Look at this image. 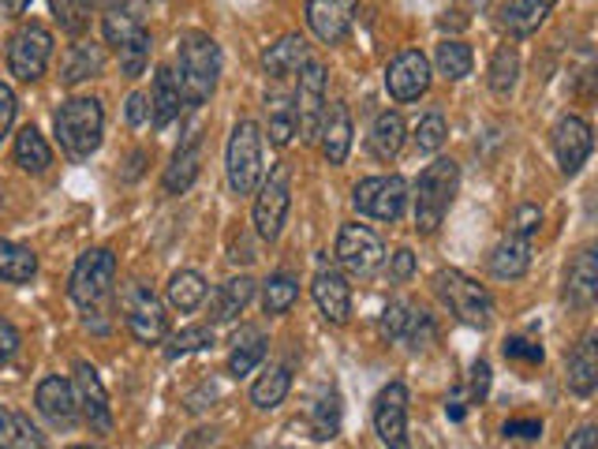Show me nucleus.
I'll list each match as a JSON object with an SVG mask.
<instances>
[{
	"label": "nucleus",
	"mask_w": 598,
	"mask_h": 449,
	"mask_svg": "<svg viewBox=\"0 0 598 449\" xmlns=\"http://www.w3.org/2000/svg\"><path fill=\"white\" fill-rule=\"evenodd\" d=\"M172 76H177L180 83L183 106H202V101L213 94V87H218L221 46L213 42L210 34H202V30L183 34L177 49V71H172Z\"/></svg>",
	"instance_id": "f257e3e1"
},
{
	"label": "nucleus",
	"mask_w": 598,
	"mask_h": 449,
	"mask_svg": "<svg viewBox=\"0 0 598 449\" xmlns=\"http://www.w3.org/2000/svg\"><path fill=\"white\" fill-rule=\"evenodd\" d=\"M460 188V166L452 158H435L416 183V229L419 232H438L446 213L457 199Z\"/></svg>",
	"instance_id": "f03ea898"
},
{
	"label": "nucleus",
	"mask_w": 598,
	"mask_h": 449,
	"mask_svg": "<svg viewBox=\"0 0 598 449\" xmlns=\"http://www.w3.org/2000/svg\"><path fill=\"white\" fill-rule=\"evenodd\" d=\"M53 128L60 147L71 158H90L101 147V131H106V109L98 98H68L64 106L53 112Z\"/></svg>",
	"instance_id": "7ed1b4c3"
},
{
	"label": "nucleus",
	"mask_w": 598,
	"mask_h": 449,
	"mask_svg": "<svg viewBox=\"0 0 598 449\" xmlns=\"http://www.w3.org/2000/svg\"><path fill=\"white\" fill-rule=\"evenodd\" d=\"M112 285H117V255L109 248H94L79 255L76 270H71V281H68V296L76 308L90 315L109 300Z\"/></svg>",
	"instance_id": "20e7f679"
},
{
	"label": "nucleus",
	"mask_w": 598,
	"mask_h": 449,
	"mask_svg": "<svg viewBox=\"0 0 598 449\" xmlns=\"http://www.w3.org/2000/svg\"><path fill=\"white\" fill-rule=\"evenodd\" d=\"M435 292L441 296V303L457 315L464 326H479L487 330L494 319V300L490 292L482 289L479 281H471L468 273L460 270H438L435 273Z\"/></svg>",
	"instance_id": "39448f33"
},
{
	"label": "nucleus",
	"mask_w": 598,
	"mask_h": 449,
	"mask_svg": "<svg viewBox=\"0 0 598 449\" xmlns=\"http://www.w3.org/2000/svg\"><path fill=\"white\" fill-rule=\"evenodd\" d=\"M225 169H229L232 196H251V191L259 188V180H262V131L255 120H240V124L232 128Z\"/></svg>",
	"instance_id": "423d86ee"
},
{
	"label": "nucleus",
	"mask_w": 598,
	"mask_h": 449,
	"mask_svg": "<svg viewBox=\"0 0 598 449\" xmlns=\"http://www.w3.org/2000/svg\"><path fill=\"white\" fill-rule=\"evenodd\" d=\"M120 308H123V322H128V330L139 345H158L169 337V315H165L161 300L150 289L128 285L120 296Z\"/></svg>",
	"instance_id": "0eeeda50"
},
{
	"label": "nucleus",
	"mask_w": 598,
	"mask_h": 449,
	"mask_svg": "<svg viewBox=\"0 0 598 449\" xmlns=\"http://www.w3.org/2000/svg\"><path fill=\"white\" fill-rule=\"evenodd\" d=\"M49 57H53V34L41 23H23L8 42V68L23 83H34V79L46 76Z\"/></svg>",
	"instance_id": "6e6552de"
},
{
	"label": "nucleus",
	"mask_w": 598,
	"mask_h": 449,
	"mask_svg": "<svg viewBox=\"0 0 598 449\" xmlns=\"http://www.w3.org/2000/svg\"><path fill=\"white\" fill-rule=\"evenodd\" d=\"M292 112H296V136L303 142L318 139L326 117V68L318 60H307L299 71V90L292 94Z\"/></svg>",
	"instance_id": "1a4fd4ad"
},
{
	"label": "nucleus",
	"mask_w": 598,
	"mask_h": 449,
	"mask_svg": "<svg viewBox=\"0 0 598 449\" xmlns=\"http://www.w3.org/2000/svg\"><path fill=\"white\" fill-rule=\"evenodd\" d=\"M405 202H408V183L397 172L393 177H367L352 191V207L375 221H397L405 213Z\"/></svg>",
	"instance_id": "9d476101"
},
{
	"label": "nucleus",
	"mask_w": 598,
	"mask_h": 449,
	"mask_svg": "<svg viewBox=\"0 0 598 449\" xmlns=\"http://www.w3.org/2000/svg\"><path fill=\"white\" fill-rule=\"evenodd\" d=\"M259 199H255V225H259V237L262 240H277L285 229L288 207H292V188H288V169L273 166L270 177L259 180Z\"/></svg>",
	"instance_id": "9b49d317"
},
{
	"label": "nucleus",
	"mask_w": 598,
	"mask_h": 449,
	"mask_svg": "<svg viewBox=\"0 0 598 449\" xmlns=\"http://www.w3.org/2000/svg\"><path fill=\"white\" fill-rule=\"evenodd\" d=\"M386 259V243L378 240L375 229L367 225H340L337 232V262L345 267L348 273H370L381 267Z\"/></svg>",
	"instance_id": "f8f14e48"
},
{
	"label": "nucleus",
	"mask_w": 598,
	"mask_h": 449,
	"mask_svg": "<svg viewBox=\"0 0 598 449\" xmlns=\"http://www.w3.org/2000/svg\"><path fill=\"white\" fill-rule=\"evenodd\" d=\"M375 431L389 449H411L408 442V390L405 382H389L375 401Z\"/></svg>",
	"instance_id": "ddd939ff"
},
{
	"label": "nucleus",
	"mask_w": 598,
	"mask_h": 449,
	"mask_svg": "<svg viewBox=\"0 0 598 449\" xmlns=\"http://www.w3.org/2000/svg\"><path fill=\"white\" fill-rule=\"evenodd\" d=\"M356 12H359V0H307V27L315 30L318 42L337 46L352 30Z\"/></svg>",
	"instance_id": "4468645a"
},
{
	"label": "nucleus",
	"mask_w": 598,
	"mask_h": 449,
	"mask_svg": "<svg viewBox=\"0 0 598 449\" xmlns=\"http://www.w3.org/2000/svg\"><path fill=\"white\" fill-rule=\"evenodd\" d=\"M386 90L397 101H416L430 90V60L419 49H405L393 57V64L386 68Z\"/></svg>",
	"instance_id": "2eb2a0df"
},
{
	"label": "nucleus",
	"mask_w": 598,
	"mask_h": 449,
	"mask_svg": "<svg viewBox=\"0 0 598 449\" xmlns=\"http://www.w3.org/2000/svg\"><path fill=\"white\" fill-rule=\"evenodd\" d=\"M71 390H76V405L82 408L87 423L94 427V431L109 435L112 431V405H109L106 386H101V375L87 360L76 363V386H71Z\"/></svg>",
	"instance_id": "dca6fc26"
},
{
	"label": "nucleus",
	"mask_w": 598,
	"mask_h": 449,
	"mask_svg": "<svg viewBox=\"0 0 598 449\" xmlns=\"http://www.w3.org/2000/svg\"><path fill=\"white\" fill-rule=\"evenodd\" d=\"M591 128L580 117H561L558 128H554V150H558V166L565 177H576L584 169V161L591 158Z\"/></svg>",
	"instance_id": "f3484780"
},
{
	"label": "nucleus",
	"mask_w": 598,
	"mask_h": 449,
	"mask_svg": "<svg viewBox=\"0 0 598 449\" xmlns=\"http://www.w3.org/2000/svg\"><path fill=\"white\" fill-rule=\"evenodd\" d=\"M311 296L318 303V311L326 315L333 326H345L348 315H352V285L345 281V273L333 267H322L311 281Z\"/></svg>",
	"instance_id": "a211bd4d"
},
{
	"label": "nucleus",
	"mask_w": 598,
	"mask_h": 449,
	"mask_svg": "<svg viewBox=\"0 0 598 449\" xmlns=\"http://www.w3.org/2000/svg\"><path fill=\"white\" fill-rule=\"evenodd\" d=\"M199 169H202V136H199V128H191L188 139H183L177 147V154H172L169 169H165L161 188L169 191V196H183V191L199 180Z\"/></svg>",
	"instance_id": "6ab92c4d"
},
{
	"label": "nucleus",
	"mask_w": 598,
	"mask_h": 449,
	"mask_svg": "<svg viewBox=\"0 0 598 449\" xmlns=\"http://www.w3.org/2000/svg\"><path fill=\"white\" fill-rule=\"evenodd\" d=\"M318 136H322V154H326L329 166H345L348 150H352V112H348L345 101L326 106V117H322Z\"/></svg>",
	"instance_id": "aec40b11"
},
{
	"label": "nucleus",
	"mask_w": 598,
	"mask_h": 449,
	"mask_svg": "<svg viewBox=\"0 0 598 449\" xmlns=\"http://www.w3.org/2000/svg\"><path fill=\"white\" fill-rule=\"evenodd\" d=\"M34 405H38V412L46 416V420H53L57 427L76 423V412H79L76 390H71V382H68V379H60V375H49V379H41V382H38Z\"/></svg>",
	"instance_id": "412c9836"
},
{
	"label": "nucleus",
	"mask_w": 598,
	"mask_h": 449,
	"mask_svg": "<svg viewBox=\"0 0 598 449\" xmlns=\"http://www.w3.org/2000/svg\"><path fill=\"white\" fill-rule=\"evenodd\" d=\"M311 60V49H307L303 34H285L281 42H273L262 53V68L270 79H292L303 71V64Z\"/></svg>",
	"instance_id": "4be33fe9"
},
{
	"label": "nucleus",
	"mask_w": 598,
	"mask_h": 449,
	"mask_svg": "<svg viewBox=\"0 0 598 449\" xmlns=\"http://www.w3.org/2000/svg\"><path fill=\"white\" fill-rule=\"evenodd\" d=\"M528 267H531V240H524V237H512L509 232V237L490 251V273L501 281L524 278Z\"/></svg>",
	"instance_id": "5701e85b"
},
{
	"label": "nucleus",
	"mask_w": 598,
	"mask_h": 449,
	"mask_svg": "<svg viewBox=\"0 0 598 449\" xmlns=\"http://www.w3.org/2000/svg\"><path fill=\"white\" fill-rule=\"evenodd\" d=\"M183 109V94H180V83L169 68H158L153 76V94H150V120L153 128H169L172 120L180 117Z\"/></svg>",
	"instance_id": "b1692460"
},
{
	"label": "nucleus",
	"mask_w": 598,
	"mask_h": 449,
	"mask_svg": "<svg viewBox=\"0 0 598 449\" xmlns=\"http://www.w3.org/2000/svg\"><path fill=\"white\" fill-rule=\"evenodd\" d=\"M569 390L576 397H591L595 386H598V345H595V333H587L576 352L569 356Z\"/></svg>",
	"instance_id": "393cba45"
},
{
	"label": "nucleus",
	"mask_w": 598,
	"mask_h": 449,
	"mask_svg": "<svg viewBox=\"0 0 598 449\" xmlns=\"http://www.w3.org/2000/svg\"><path fill=\"white\" fill-rule=\"evenodd\" d=\"M266 360V337L259 326H240L232 337V356H229V375L232 379H243L255 367Z\"/></svg>",
	"instance_id": "a878e982"
},
{
	"label": "nucleus",
	"mask_w": 598,
	"mask_h": 449,
	"mask_svg": "<svg viewBox=\"0 0 598 449\" xmlns=\"http://www.w3.org/2000/svg\"><path fill=\"white\" fill-rule=\"evenodd\" d=\"M255 300V278H229L221 285L218 292H213V308H210V322H232L236 315H243L247 303Z\"/></svg>",
	"instance_id": "bb28decb"
},
{
	"label": "nucleus",
	"mask_w": 598,
	"mask_h": 449,
	"mask_svg": "<svg viewBox=\"0 0 598 449\" xmlns=\"http://www.w3.org/2000/svg\"><path fill=\"white\" fill-rule=\"evenodd\" d=\"M565 296H569L572 308H591V303H595V296H598V259H595L591 248L576 255V262L569 267V289H565Z\"/></svg>",
	"instance_id": "cd10ccee"
},
{
	"label": "nucleus",
	"mask_w": 598,
	"mask_h": 449,
	"mask_svg": "<svg viewBox=\"0 0 598 449\" xmlns=\"http://www.w3.org/2000/svg\"><path fill=\"white\" fill-rule=\"evenodd\" d=\"M558 0H512L501 12V27L509 30L512 38H528L542 27V19L554 12Z\"/></svg>",
	"instance_id": "c85d7f7f"
},
{
	"label": "nucleus",
	"mask_w": 598,
	"mask_h": 449,
	"mask_svg": "<svg viewBox=\"0 0 598 449\" xmlns=\"http://www.w3.org/2000/svg\"><path fill=\"white\" fill-rule=\"evenodd\" d=\"M0 449H46V438L30 423V416L0 405Z\"/></svg>",
	"instance_id": "c756f323"
},
{
	"label": "nucleus",
	"mask_w": 598,
	"mask_h": 449,
	"mask_svg": "<svg viewBox=\"0 0 598 449\" xmlns=\"http://www.w3.org/2000/svg\"><path fill=\"white\" fill-rule=\"evenodd\" d=\"M101 30H106V42L112 49H123L128 42H136L139 34H147L142 16L131 4H109L106 16H101Z\"/></svg>",
	"instance_id": "7c9ffc66"
},
{
	"label": "nucleus",
	"mask_w": 598,
	"mask_h": 449,
	"mask_svg": "<svg viewBox=\"0 0 598 449\" xmlns=\"http://www.w3.org/2000/svg\"><path fill=\"white\" fill-rule=\"evenodd\" d=\"M101 68H106V49H101L98 42H79V46H71V53H68V60H64L60 83L76 87V83H82V79L101 76Z\"/></svg>",
	"instance_id": "2f4dec72"
},
{
	"label": "nucleus",
	"mask_w": 598,
	"mask_h": 449,
	"mask_svg": "<svg viewBox=\"0 0 598 449\" xmlns=\"http://www.w3.org/2000/svg\"><path fill=\"white\" fill-rule=\"evenodd\" d=\"M169 308H177L180 315H191L199 311L206 303V296H210V289H206V278L195 270H177L169 278Z\"/></svg>",
	"instance_id": "473e14b6"
},
{
	"label": "nucleus",
	"mask_w": 598,
	"mask_h": 449,
	"mask_svg": "<svg viewBox=\"0 0 598 449\" xmlns=\"http://www.w3.org/2000/svg\"><path fill=\"white\" fill-rule=\"evenodd\" d=\"M400 147H405V120H400V112H378L375 128H370V154L378 161H393Z\"/></svg>",
	"instance_id": "72a5a7b5"
},
{
	"label": "nucleus",
	"mask_w": 598,
	"mask_h": 449,
	"mask_svg": "<svg viewBox=\"0 0 598 449\" xmlns=\"http://www.w3.org/2000/svg\"><path fill=\"white\" fill-rule=\"evenodd\" d=\"M16 161H19V169H27V172H46L53 166V150H49V142L38 128L27 124L16 136Z\"/></svg>",
	"instance_id": "f704fd0d"
},
{
	"label": "nucleus",
	"mask_w": 598,
	"mask_h": 449,
	"mask_svg": "<svg viewBox=\"0 0 598 449\" xmlns=\"http://www.w3.org/2000/svg\"><path fill=\"white\" fill-rule=\"evenodd\" d=\"M38 273V255L23 243L0 240V281H30Z\"/></svg>",
	"instance_id": "c9c22d12"
},
{
	"label": "nucleus",
	"mask_w": 598,
	"mask_h": 449,
	"mask_svg": "<svg viewBox=\"0 0 598 449\" xmlns=\"http://www.w3.org/2000/svg\"><path fill=\"white\" fill-rule=\"evenodd\" d=\"M517 79H520V53L517 46H498V53L490 60V76L487 83L498 98H509L517 90Z\"/></svg>",
	"instance_id": "e433bc0d"
},
{
	"label": "nucleus",
	"mask_w": 598,
	"mask_h": 449,
	"mask_svg": "<svg viewBox=\"0 0 598 449\" xmlns=\"http://www.w3.org/2000/svg\"><path fill=\"white\" fill-rule=\"evenodd\" d=\"M288 386H292V375L288 367H270L259 382L251 386V401L255 408H277L288 397Z\"/></svg>",
	"instance_id": "4c0bfd02"
},
{
	"label": "nucleus",
	"mask_w": 598,
	"mask_h": 449,
	"mask_svg": "<svg viewBox=\"0 0 598 449\" xmlns=\"http://www.w3.org/2000/svg\"><path fill=\"white\" fill-rule=\"evenodd\" d=\"M471 64H476V57H471V49L457 42V38H449V42L438 46V71L446 79H464L471 76Z\"/></svg>",
	"instance_id": "58836bf2"
},
{
	"label": "nucleus",
	"mask_w": 598,
	"mask_h": 449,
	"mask_svg": "<svg viewBox=\"0 0 598 449\" xmlns=\"http://www.w3.org/2000/svg\"><path fill=\"white\" fill-rule=\"evenodd\" d=\"M299 300V285L292 278H285V273H277L262 285V308L266 315H285L292 303Z\"/></svg>",
	"instance_id": "ea45409f"
},
{
	"label": "nucleus",
	"mask_w": 598,
	"mask_h": 449,
	"mask_svg": "<svg viewBox=\"0 0 598 449\" xmlns=\"http://www.w3.org/2000/svg\"><path fill=\"white\" fill-rule=\"evenodd\" d=\"M296 136V112H292V98L273 94L270 98V139L273 147H288Z\"/></svg>",
	"instance_id": "a19ab883"
},
{
	"label": "nucleus",
	"mask_w": 598,
	"mask_h": 449,
	"mask_svg": "<svg viewBox=\"0 0 598 449\" xmlns=\"http://www.w3.org/2000/svg\"><path fill=\"white\" fill-rule=\"evenodd\" d=\"M210 345H213V326H188V330L169 337V349H165V352H169V360H177V356L210 349Z\"/></svg>",
	"instance_id": "79ce46f5"
},
{
	"label": "nucleus",
	"mask_w": 598,
	"mask_h": 449,
	"mask_svg": "<svg viewBox=\"0 0 598 449\" xmlns=\"http://www.w3.org/2000/svg\"><path fill=\"white\" fill-rule=\"evenodd\" d=\"M311 427H315L318 442H326V438H337V431H340V397L337 393H326L322 401L315 405Z\"/></svg>",
	"instance_id": "37998d69"
},
{
	"label": "nucleus",
	"mask_w": 598,
	"mask_h": 449,
	"mask_svg": "<svg viewBox=\"0 0 598 449\" xmlns=\"http://www.w3.org/2000/svg\"><path fill=\"white\" fill-rule=\"evenodd\" d=\"M90 8H94V0H53V12L68 34H82L90 27Z\"/></svg>",
	"instance_id": "c03bdc74"
},
{
	"label": "nucleus",
	"mask_w": 598,
	"mask_h": 449,
	"mask_svg": "<svg viewBox=\"0 0 598 449\" xmlns=\"http://www.w3.org/2000/svg\"><path fill=\"white\" fill-rule=\"evenodd\" d=\"M446 136H449L446 117H441V112H427V117L419 120V128H416V147L422 150V154H435V150H441Z\"/></svg>",
	"instance_id": "a18cd8bd"
},
{
	"label": "nucleus",
	"mask_w": 598,
	"mask_h": 449,
	"mask_svg": "<svg viewBox=\"0 0 598 449\" xmlns=\"http://www.w3.org/2000/svg\"><path fill=\"white\" fill-rule=\"evenodd\" d=\"M411 303H405V300H393L389 303L386 311H381V322H378V330H381V337L386 341H405V330H408V322H411Z\"/></svg>",
	"instance_id": "49530a36"
},
{
	"label": "nucleus",
	"mask_w": 598,
	"mask_h": 449,
	"mask_svg": "<svg viewBox=\"0 0 598 449\" xmlns=\"http://www.w3.org/2000/svg\"><path fill=\"white\" fill-rule=\"evenodd\" d=\"M117 57H120L123 76H128V79H139V76H142V68H147V60H150V30H147V34H139L136 42H128L123 49H117Z\"/></svg>",
	"instance_id": "de8ad7c7"
},
{
	"label": "nucleus",
	"mask_w": 598,
	"mask_h": 449,
	"mask_svg": "<svg viewBox=\"0 0 598 449\" xmlns=\"http://www.w3.org/2000/svg\"><path fill=\"white\" fill-rule=\"evenodd\" d=\"M539 225H542V210L535 207V202H524V207H517V213H512L509 232L512 237L531 240V232H539Z\"/></svg>",
	"instance_id": "09e8293b"
},
{
	"label": "nucleus",
	"mask_w": 598,
	"mask_h": 449,
	"mask_svg": "<svg viewBox=\"0 0 598 449\" xmlns=\"http://www.w3.org/2000/svg\"><path fill=\"white\" fill-rule=\"evenodd\" d=\"M505 360H517V363H542V345L528 341V337H509V341L501 345Z\"/></svg>",
	"instance_id": "8fccbe9b"
},
{
	"label": "nucleus",
	"mask_w": 598,
	"mask_h": 449,
	"mask_svg": "<svg viewBox=\"0 0 598 449\" xmlns=\"http://www.w3.org/2000/svg\"><path fill=\"white\" fill-rule=\"evenodd\" d=\"M405 341L411 345V349H427L430 341H435V322H430L427 311H411V322L405 330Z\"/></svg>",
	"instance_id": "3c124183"
},
{
	"label": "nucleus",
	"mask_w": 598,
	"mask_h": 449,
	"mask_svg": "<svg viewBox=\"0 0 598 449\" xmlns=\"http://www.w3.org/2000/svg\"><path fill=\"white\" fill-rule=\"evenodd\" d=\"M490 393V363L487 360H476V367H471V401L482 405Z\"/></svg>",
	"instance_id": "603ef678"
},
{
	"label": "nucleus",
	"mask_w": 598,
	"mask_h": 449,
	"mask_svg": "<svg viewBox=\"0 0 598 449\" xmlns=\"http://www.w3.org/2000/svg\"><path fill=\"white\" fill-rule=\"evenodd\" d=\"M389 270H393L397 281H408L411 273H416V255H411L408 248H397L393 255H389Z\"/></svg>",
	"instance_id": "864d4df0"
},
{
	"label": "nucleus",
	"mask_w": 598,
	"mask_h": 449,
	"mask_svg": "<svg viewBox=\"0 0 598 449\" xmlns=\"http://www.w3.org/2000/svg\"><path fill=\"white\" fill-rule=\"evenodd\" d=\"M16 120V90L0 83V139L8 136V128H12Z\"/></svg>",
	"instance_id": "5fc2aeb1"
},
{
	"label": "nucleus",
	"mask_w": 598,
	"mask_h": 449,
	"mask_svg": "<svg viewBox=\"0 0 598 449\" xmlns=\"http://www.w3.org/2000/svg\"><path fill=\"white\" fill-rule=\"evenodd\" d=\"M19 352V330L8 319H0V363H8Z\"/></svg>",
	"instance_id": "6e6d98bb"
},
{
	"label": "nucleus",
	"mask_w": 598,
	"mask_h": 449,
	"mask_svg": "<svg viewBox=\"0 0 598 449\" xmlns=\"http://www.w3.org/2000/svg\"><path fill=\"white\" fill-rule=\"evenodd\" d=\"M128 124L131 128L150 124V98L147 94H131L128 98Z\"/></svg>",
	"instance_id": "4d7b16f0"
},
{
	"label": "nucleus",
	"mask_w": 598,
	"mask_h": 449,
	"mask_svg": "<svg viewBox=\"0 0 598 449\" xmlns=\"http://www.w3.org/2000/svg\"><path fill=\"white\" fill-rule=\"evenodd\" d=\"M505 435H509V438H539L542 423L539 420H509V423H505Z\"/></svg>",
	"instance_id": "13d9d810"
},
{
	"label": "nucleus",
	"mask_w": 598,
	"mask_h": 449,
	"mask_svg": "<svg viewBox=\"0 0 598 449\" xmlns=\"http://www.w3.org/2000/svg\"><path fill=\"white\" fill-rule=\"evenodd\" d=\"M595 446H598V431H595L591 423H587V427H580V431L569 438V446H565V449H595Z\"/></svg>",
	"instance_id": "bf43d9fd"
},
{
	"label": "nucleus",
	"mask_w": 598,
	"mask_h": 449,
	"mask_svg": "<svg viewBox=\"0 0 598 449\" xmlns=\"http://www.w3.org/2000/svg\"><path fill=\"white\" fill-rule=\"evenodd\" d=\"M446 416H449V420H464V401H460V397H452V401L446 405Z\"/></svg>",
	"instance_id": "052dcab7"
},
{
	"label": "nucleus",
	"mask_w": 598,
	"mask_h": 449,
	"mask_svg": "<svg viewBox=\"0 0 598 449\" xmlns=\"http://www.w3.org/2000/svg\"><path fill=\"white\" fill-rule=\"evenodd\" d=\"M71 449H98V446H71Z\"/></svg>",
	"instance_id": "680f3d73"
}]
</instances>
